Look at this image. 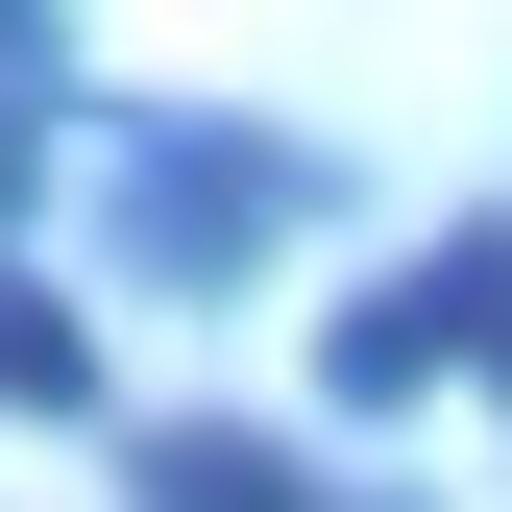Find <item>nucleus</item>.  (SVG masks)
Returning <instances> with one entry per match:
<instances>
[{
  "mask_svg": "<svg viewBox=\"0 0 512 512\" xmlns=\"http://www.w3.org/2000/svg\"><path fill=\"white\" fill-rule=\"evenodd\" d=\"M25 49H49V0H0V74H25Z\"/></svg>",
  "mask_w": 512,
  "mask_h": 512,
  "instance_id": "423d86ee",
  "label": "nucleus"
},
{
  "mask_svg": "<svg viewBox=\"0 0 512 512\" xmlns=\"http://www.w3.org/2000/svg\"><path fill=\"white\" fill-rule=\"evenodd\" d=\"M25 171H49V122H25V98H0V220H25Z\"/></svg>",
  "mask_w": 512,
  "mask_h": 512,
  "instance_id": "39448f33",
  "label": "nucleus"
},
{
  "mask_svg": "<svg viewBox=\"0 0 512 512\" xmlns=\"http://www.w3.org/2000/svg\"><path fill=\"white\" fill-rule=\"evenodd\" d=\"M244 220H269V171H171L147 147V244H244Z\"/></svg>",
  "mask_w": 512,
  "mask_h": 512,
  "instance_id": "20e7f679",
  "label": "nucleus"
},
{
  "mask_svg": "<svg viewBox=\"0 0 512 512\" xmlns=\"http://www.w3.org/2000/svg\"><path fill=\"white\" fill-rule=\"evenodd\" d=\"M488 342H512V220H464L415 293H342V317H317V391H342V415H415L439 366H488Z\"/></svg>",
  "mask_w": 512,
  "mask_h": 512,
  "instance_id": "f257e3e1",
  "label": "nucleus"
},
{
  "mask_svg": "<svg viewBox=\"0 0 512 512\" xmlns=\"http://www.w3.org/2000/svg\"><path fill=\"white\" fill-rule=\"evenodd\" d=\"M147 512H342V488H317L293 439H244V415H171L147 439Z\"/></svg>",
  "mask_w": 512,
  "mask_h": 512,
  "instance_id": "f03ea898",
  "label": "nucleus"
},
{
  "mask_svg": "<svg viewBox=\"0 0 512 512\" xmlns=\"http://www.w3.org/2000/svg\"><path fill=\"white\" fill-rule=\"evenodd\" d=\"M0 415H98V342H74L49 269H0Z\"/></svg>",
  "mask_w": 512,
  "mask_h": 512,
  "instance_id": "7ed1b4c3",
  "label": "nucleus"
}]
</instances>
